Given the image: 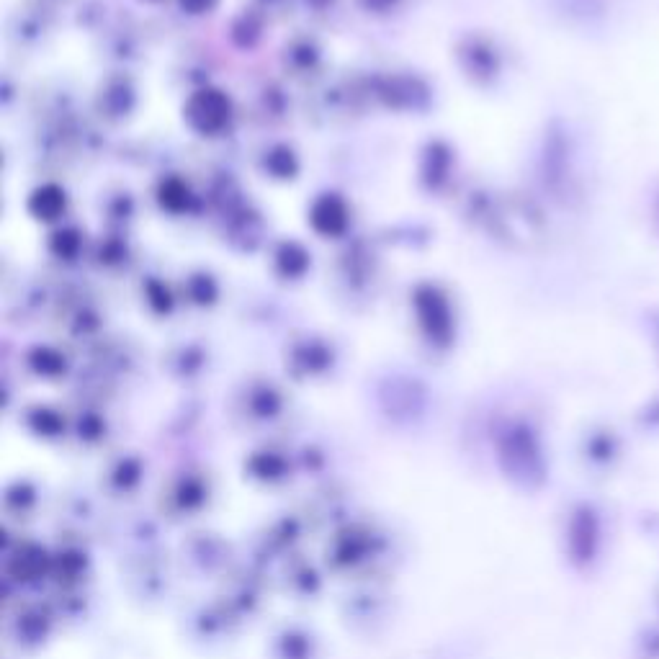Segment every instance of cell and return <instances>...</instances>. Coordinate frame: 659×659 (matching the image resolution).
I'll use <instances>...</instances> for the list:
<instances>
[{"instance_id":"277c9868","label":"cell","mask_w":659,"mask_h":659,"mask_svg":"<svg viewBox=\"0 0 659 659\" xmlns=\"http://www.w3.org/2000/svg\"><path fill=\"white\" fill-rule=\"evenodd\" d=\"M279 260L289 276H297V273H302L304 266H307V255H304L297 245H284Z\"/></svg>"},{"instance_id":"3957f363","label":"cell","mask_w":659,"mask_h":659,"mask_svg":"<svg viewBox=\"0 0 659 659\" xmlns=\"http://www.w3.org/2000/svg\"><path fill=\"white\" fill-rule=\"evenodd\" d=\"M31 209L39 219H57L65 209V196H62L60 188L55 186H44L39 188L34 199H31Z\"/></svg>"},{"instance_id":"5b68a950","label":"cell","mask_w":659,"mask_h":659,"mask_svg":"<svg viewBox=\"0 0 659 659\" xmlns=\"http://www.w3.org/2000/svg\"><path fill=\"white\" fill-rule=\"evenodd\" d=\"M160 194H163V204L168 206V209H183V206H186V201H188V191L183 186H178V191L173 194V186H170V183H165Z\"/></svg>"},{"instance_id":"6da1fadb","label":"cell","mask_w":659,"mask_h":659,"mask_svg":"<svg viewBox=\"0 0 659 659\" xmlns=\"http://www.w3.org/2000/svg\"><path fill=\"white\" fill-rule=\"evenodd\" d=\"M186 116L199 132L212 134L222 129L227 119H230V103H227L224 96H219L217 91H201L191 98Z\"/></svg>"},{"instance_id":"8992f818","label":"cell","mask_w":659,"mask_h":659,"mask_svg":"<svg viewBox=\"0 0 659 659\" xmlns=\"http://www.w3.org/2000/svg\"><path fill=\"white\" fill-rule=\"evenodd\" d=\"M181 3L188 8V11H194V13H201V11H206V8L214 6V0H181Z\"/></svg>"},{"instance_id":"7a4b0ae2","label":"cell","mask_w":659,"mask_h":659,"mask_svg":"<svg viewBox=\"0 0 659 659\" xmlns=\"http://www.w3.org/2000/svg\"><path fill=\"white\" fill-rule=\"evenodd\" d=\"M312 224L322 235H340L345 230V224H348V212H345L343 201L335 199V196H322L312 209Z\"/></svg>"}]
</instances>
